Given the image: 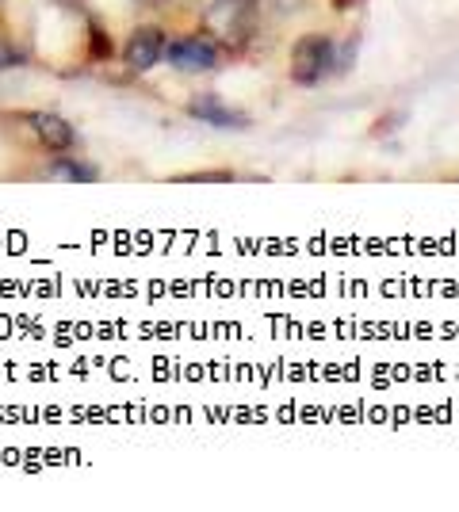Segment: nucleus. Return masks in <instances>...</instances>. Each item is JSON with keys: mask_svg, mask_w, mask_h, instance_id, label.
<instances>
[{"mask_svg": "<svg viewBox=\"0 0 459 512\" xmlns=\"http://www.w3.org/2000/svg\"><path fill=\"white\" fill-rule=\"evenodd\" d=\"M333 65H337V43H333L329 35L310 31V35H303L299 43L291 46L287 77H291L299 88H314L333 73Z\"/></svg>", "mask_w": 459, "mask_h": 512, "instance_id": "nucleus-1", "label": "nucleus"}, {"mask_svg": "<svg viewBox=\"0 0 459 512\" xmlns=\"http://www.w3.org/2000/svg\"><path fill=\"white\" fill-rule=\"evenodd\" d=\"M165 62L173 65L176 73H215L222 62V50L207 35H184V39L165 43Z\"/></svg>", "mask_w": 459, "mask_h": 512, "instance_id": "nucleus-2", "label": "nucleus"}, {"mask_svg": "<svg viewBox=\"0 0 459 512\" xmlns=\"http://www.w3.org/2000/svg\"><path fill=\"white\" fill-rule=\"evenodd\" d=\"M165 43H169V35L161 27H153V23L134 27L127 46H123V62H127L131 73H150V69L165 62Z\"/></svg>", "mask_w": 459, "mask_h": 512, "instance_id": "nucleus-3", "label": "nucleus"}, {"mask_svg": "<svg viewBox=\"0 0 459 512\" xmlns=\"http://www.w3.org/2000/svg\"><path fill=\"white\" fill-rule=\"evenodd\" d=\"M23 123L46 153H69L77 146V127L58 111H31V115H23Z\"/></svg>", "mask_w": 459, "mask_h": 512, "instance_id": "nucleus-4", "label": "nucleus"}, {"mask_svg": "<svg viewBox=\"0 0 459 512\" xmlns=\"http://www.w3.org/2000/svg\"><path fill=\"white\" fill-rule=\"evenodd\" d=\"M184 111H188L192 119H199V123H207V127H215V130H249L253 127V119H249L245 111L230 107L222 96H215V92H196V96L184 104Z\"/></svg>", "mask_w": 459, "mask_h": 512, "instance_id": "nucleus-5", "label": "nucleus"}, {"mask_svg": "<svg viewBox=\"0 0 459 512\" xmlns=\"http://www.w3.org/2000/svg\"><path fill=\"white\" fill-rule=\"evenodd\" d=\"M50 180H62V184H96V180H100V169H96L88 157L54 153V161H50Z\"/></svg>", "mask_w": 459, "mask_h": 512, "instance_id": "nucleus-6", "label": "nucleus"}, {"mask_svg": "<svg viewBox=\"0 0 459 512\" xmlns=\"http://www.w3.org/2000/svg\"><path fill=\"white\" fill-rule=\"evenodd\" d=\"M180 180H184V184H230V180H234V172L230 169H203V172H184Z\"/></svg>", "mask_w": 459, "mask_h": 512, "instance_id": "nucleus-7", "label": "nucleus"}, {"mask_svg": "<svg viewBox=\"0 0 459 512\" xmlns=\"http://www.w3.org/2000/svg\"><path fill=\"white\" fill-rule=\"evenodd\" d=\"M27 62V54H23L16 43H8V39H0V73L4 69H16V65Z\"/></svg>", "mask_w": 459, "mask_h": 512, "instance_id": "nucleus-8", "label": "nucleus"}, {"mask_svg": "<svg viewBox=\"0 0 459 512\" xmlns=\"http://www.w3.org/2000/svg\"><path fill=\"white\" fill-rule=\"evenodd\" d=\"M352 4H356V0H333V8H337V12H349Z\"/></svg>", "mask_w": 459, "mask_h": 512, "instance_id": "nucleus-9", "label": "nucleus"}]
</instances>
